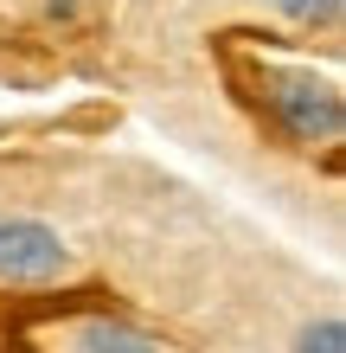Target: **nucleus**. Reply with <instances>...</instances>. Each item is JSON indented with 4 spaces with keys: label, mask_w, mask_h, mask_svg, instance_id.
Wrapping results in <instances>:
<instances>
[{
    "label": "nucleus",
    "mask_w": 346,
    "mask_h": 353,
    "mask_svg": "<svg viewBox=\"0 0 346 353\" xmlns=\"http://www.w3.org/2000/svg\"><path fill=\"white\" fill-rule=\"evenodd\" d=\"M270 110L276 122L289 129L295 141H340L346 129V97L334 77H314V71H270Z\"/></svg>",
    "instance_id": "f257e3e1"
},
{
    "label": "nucleus",
    "mask_w": 346,
    "mask_h": 353,
    "mask_svg": "<svg viewBox=\"0 0 346 353\" xmlns=\"http://www.w3.org/2000/svg\"><path fill=\"white\" fill-rule=\"evenodd\" d=\"M71 276V244L45 219H0V283L45 289Z\"/></svg>",
    "instance_id": "f03ea898"
},
{
    "label": "nucleus",
    "mask_w": 346,
    "mask_h": 353,
    "mask_svg": "<svg viewBox=\"0 0 346 353\" xmlns=\"http://www.w3.org/2000/svg\"><path fill=\"white\" fill-rule=\"evenodd\" d=\"M65 353H160V341L135 321H116V315H90L65 334Z\"/></svg>",
    "instance_id": "7ed1b4c3"
},
{
    "label": "nucleus",
    "mask_w": 346,
    "mask_h": 353,
    "mask_svg": "<svg viewBox=\"0 0 346 353\" xmlns=\"http://www.w3.org/2000/svg\"><path fill=\"white\" fill-rule=\"evenodd\" d=\"M295 353H346V321H340V315L308 321V327L295 334Z\"/></svg>",
    "instance_id": "20e7f679"
},
{
    "label": "nucleus",
    "mask_w": 346,
    "mask_h": 353,
    "mask_svg": "<svg viewBox=\"0 0 346 353\" xmlns=\"http://www.w3.org/2000/svg\"><path fill=\"white\" fill-rule=\"evenodd\" d=\"M282 19H295V26H334L340 19V0H270Z\"/></svg>",
    "instance_id": "39448f33"
}]
</instances>
